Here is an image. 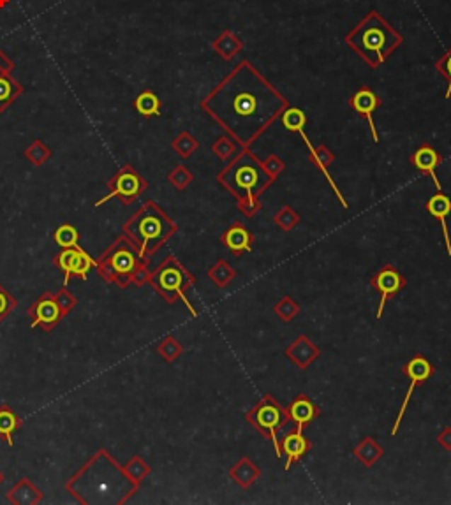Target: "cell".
Returning a JSON list of instances; mask_svg holds the SVG:
<instances>
[{
	"instance_id": "obj_1",
	"label": "cell",
	"mask_w": 451,
	"mask_h": 505,
	"mask_svg": "<svg viewBox=\"0 0 451 505\" xmlns=\"http://www.w3.org/2000/svg\"><path fill=\"white\" fill-rule=\"evenodd\" d=\"M241 148H251L290 108L286 97L249 60H241L201 103Z\"/></svg>"
},
{
	"instance_id": "obj_2",
	"label": "cell",
	"mask_w": 451,
	"mask_h": 505,
	"mask_svg": "<svg viewBox=\"0 0 451 505\" xmlns=\"http://www.w3.org/2000/svg\"><path fill=\"white\" fill-rule=\"evenodd\" d=\"M139 486L106 449L97 451L66 482L67 493L85 505H122L139 492Z\"/></svg>"
},
{
	"instance_id": "obj_3",
	"label": "cell",
	"mask_w": 451,
	"mask_h": 505,
	"mask_svg": "<svg viewBox=\"0 0 451 505\" xmlns=\"http://www.w3.org/2000/svg\"><path fill=\"white\" fill-rule=\"evenodd\" d=\"M217 182L234 197V201H249L259 199L277 180L266 173L258 155L249 148H241L240 153L229 158L224 169H221Z\"/></svg>"
},
{
	"instance_id": "obj_4",
	"label": "cell",
	"mask_w": 451,
	"mask_h": 505,
	"mask_svg": "<svg viewBox=\"0 0 451 505\" xmlns=\"http://www.w3.org/2000/svg\"><path fill=\"white\" fill-rule=\"evenodd\" d=\"M344 41L370 67H379L402 45L404 37L377 11H372L346 35Z\"/></svg>"
},
{
	"instance_id": "obj_5",
	"label": "cell",
	"mask_w": 451,
	"mask_h": 505,
	"mask_svg": "<svg viewBox=\"0 0 451 505\" xmlns=\"http://www.w3.org/2000/svg\"><path fill=\"white\" fill-rule=\"evenodd\" d=\"M178 226L155 201H147L125 222L124 233L138 247L142 257L150 259L176 234Z\"/></svg>"
},
{
	"instance_id": "obj_6",
	"label": "cell",
	"mask_w": 451,
	"mask_h": 505,
	"mask_svg": "<svg viewBox=\"0 0 451 505\" xmlns=\"http://www.w3.org/2000/svg\"><path fill=\"white\" fill-rule=\"evenodd\" d=\"M150 259L142 257L138 247L129 240L125 234H122L103 255L96 261V269L99 272L101 279L106 282L115 284L120 289L129 287L132 284V275L136 269Z\"/></svg>"
},
{
	"instance_id": "obj_7",
	"label": "cell",
	"mask_w": 451,
	"mask_h": 505,
	"mask_svg": "<svg viewBox=\"0 0 451 505\" xmlns=\"http://www.w3.org/2000/svg\"><path fill=\"white\" fill-rule=\"evenodd\" d=\"M149 284L166 303L173 305L180 299L187 306L190 315L198 317L194 305L187 298V291L196 284V277L175 255H168L162 259V262H159L157 268L150 273Z\"/></svg>"
},
{
	"instance_id": "obj_8",
	"label": "cell",
	"mask_w": 451,
	"mask_h": 505,
	"mask_svg": "<svg viewBox=\"0 0 451 505\" xmlns=\"http://www.w3.org/2000/svg\"><path fill=\"white\" fill-rule=\"evenodd\" d=\"M245 421L251 426H254L265 439L272 440L273 447H275V456L282 458V453H280V431L290 423L286 407L280 405L272 395H266L245 414Z\"/></svg>"
},
{
	"instance_id": "obj_9",
	"label": "cell",
	"mask_w": 451,
	"mask_h": 505,
	"mask_svg": "<svg viewBox=\"0 0 451 505\" xmlns=\"http://www.w3.org/2000/svg\"><path fill=\"white\" fill-rule=\"evenodd\" d=\"M147 189H149V182H147L131 164H125L124 168L108 182V190H110V192H108L103 199L97 201L93 207H103L104 203H108V201L113 199V197H118L122 203L129 207V204L135 203Z\"/></svg>"
},
{
	"instance_id": "obj_10",
	"label": "cell",
	"mask_w": 451,
	"mask_h": 505,
	"mask_svg": "<svg viewBox=\"0 0 451 505\" xmlns=\"http://www.w3.org/2000/svg\"><path fill=\"white\" fill-rule=\"evenodd\" d=\"M402 373L406 375L407 378H409L411 384H409V388H407L406 398H404L402 405H400L399 414H396L395 424H393V428H392V436H395L396 433H399V428H400V424H402L404 416H406L407 407H409L411 398H413L414 389H416L418 385L423 384V382H427L428 378H430L432 375H434V364H432L430 361L425 358L423 354H416L414 358H411L406 364H404Z\"/></svg>"
},
{
	"instance_id": "obj_11",
	"label": "cell",
	"mask_w": 451,
	"mask_h": 505,
	"mask_svg": "<svg viewBox=\"0 0 451 505\" xmlns=\"http://www.w3.org/2000/svg\"><path fill=\"white\" fill-rule=\"evenodd\" d=\"M53 265L64 273V286L67 287L71 277H78L81 280L89 279V273L96 268V259L78 245V247L62 248V252L53 259Z\"/></svg>"
},
{
	"instance_id": "obj_12",
	"label": "cell",
	"mask_w": 451,
	"mask_h": 505,
	"mask_svg": "<svg viewBox=\"0 0 451 505\" xmlns=\"http://www.w3.org/2000/svg\"><path fill=\"white\" fill-rule=\"evenodd\" d=\"M370 286L381 294V301H379L376 312V319H381L382 313H384L386 303L395 298L402 289H406L407 279L393 265H384L376 275L370 279Z\"/></svg>"
},
{
	"instance_id": "obj_13",
	"label": "cell",
	"mask_w": 451,
	"mask_h": 505,
	"mask_svg": "<svg viewBox=\"0 0 451 505\" xmlns=\"http://www.w3.org/2000/svg\"><path fill=\"white\" fill-rule=\"evenodd\" d=\"M28 317H30V327H41L45 333H50L57 327V324L64 319V313L60 310L59 303H57L55 294L50 291L42 292V296H39L38 301L30 306L28 310Z\"/></svg>"
},
{
	"instance_id": "obj_14",
	"label": "cell",
	"mask_w": 451,
	"mask_h": 505,
	"mask_svg": "<svg viewBox=\"0 0 451 505\" xmlns=\"http://www.w3.org/2000/svg\"><path fill=\"white\" fill-rule=\"evenodd\" d=\"M349 106L353 108L355 113H358L360 117L365 118L367 124H369L370 127V132H372V141L377 144L379 134H377L376 122H374V113H376L379 106H381V99H379L377 93L374 92V90L363 86V88H360L358 92L349 99Z\"/></svg>"
},
{
	"instance_id": "obj_15",
	"label": "cell",
	"mask_w": 451,
	"mask_h": 505,
	"mask_svg": "<svg viewBox=\"0 0 451 505\" xmlns=\"http://www.w3.org/2000/svg\"><path fill=\"white\" fill-rule=\"evenodd\" d=\"M441 162H443V157L439 155V151L428 143L421 144V146L411 155V164H413V168L416 169V171H420L421 175L430 176L432 182H434L435 187H438V190L443 189L438 176V168L441 166Z\"/></svg>"
},
{
	"instance_id": "obj_16",
	"label": "cell",
	"mask_w": 451,
	"mask_h": 505,
	"mask_svg": "<svg viewBox=\"0 0 451 505\" xmlns=\"http://www.w3.org/2000/svg\"><path fill=\"white\" fill-rule=\"evenodd\" d=\"M287 416L291 423L297 424L298 430L303 431L321 416V409L310 396L298 395L287 407Z\"/></svg>"
},
{
	"instance_id": "obj_17",
	"label": "cell",
	"mask_w": 451,
	"mask_h": 505,
	"mask_svg": "<svg viewBox=\"0 0 451 505\" xmlns=\"http://www.w3.org/2000/svg\"><path fill=\"white\" fill-rule=\"evenodd\" d=\"M312 449V442L303 435L302 430H295L280 436V453L286 456V465L284 468L290 470L297 461H300L309 451Z\"/></svg>"
},
{
	"instance_id": "obj_18",
	"label": "cell",
	"mask_w": 451,
	"mask_h": 505,
	"mask_svg": "<svg viewBox=\"0 0 451 505\" xmlns=\"http://www.w3.org/2000/svg\"><path fill=\"white\" fill-rule=\"evenodd\" d=\"M284 354H286V358L290 359L295 366H298L300 370H307L314 361L319 358L321 349L317 347L309 337L302 335V337H298L293 344L287 345Z\"/></svg>"
},
{
	"instance_id": "obj_19",
	"label": "cell",
	"mask_w": 451,
	"mask_h": 505,
	"mask_svg": "<svg viewBox=\"0 0 451 505\" xmlns=\"http://www.w3.org/2000/svg\"><path fill=\"white\" fill-rule=\"evenodd\" d=\"M221 241L227 250L233 252L234 255L249 254V252H252V247H254V236H252L251 231L240 222H234L233 226L227 227L224 233H222Z\"/></svg>"
},
{
	"instance_id": "obj_20",
	"label": "cell",
	"mask_w": 451,
	"mask_h": 505,
	"mask_svg": "<svg viewBox=\"0 0 451 505\" xmlns=\"http://www.w3.org/2000/svg\"><path fill=\"white\" fill-rule=\"evenodd\" d=\"M427 211L441 224L443 229V236H445V245H446V252L451 257V238H450V231H448V216L451 215V199L446 194H443L439 190L435 196H432L430 199L427 201Z\"/></svg>"
},
{
	"instance_id": "obj_21",
	"label": "cell",
	"mask_w": 451,
	"mask_h": 505,
	"mask_svg": "<svg viewBox=\"0 0 451 505\" xmlns=\"http://www.w3.org/2000/svg\"><path fill=\"white\" fill-rule=\"evenodd\" d=\"M7 502L13 505H38L42 502L45 495L41 489L27 477H21L6 495Z\"/></svg>"
},
{
	"instance_id": "obj_22",
	"label": "cell",
	"mask_w": 451,
	"mask_h": 505,
	"mask_svg": "<svg viewBox=\"0 0 451 505\" xmlns=\"http://www.w3.org/2000/svg\"><path fill=\"white\" fill-rule=\"evenodd\" d=\"M229 477L236 482L240 488L249 489L254 486V482L261 477V468L251 460V458L244 456L229 468Z\"/></svg>"
},
{
	"instance_id": "obj_23",
	"label": "cell",
	"mask_w": 451,
	"mask_h": 505,
	"mask_svg": "<svg viewBox=\"0 0 451 505\" xmlns=\"http://www.w3.org/2000/svg\"><path fill=\"white\" fill-rule=\"evenodd\" d=\"M353 454H355V458L363 467L370 468L374 467V465H377V461L384 456V449L379 446L376 439H372V436H363L358 446L355 447Z\"/></svg>"
},
{
	"instance_id": "obj_24",
	"label": "cell",
	"mask_w": 451,
	"mask_h": 505,
	"mask_svg": "<svg viewBox=\"0 0 451 505\" xmlns=\"http://www.w3.org/2000/svg\"><path fill=\"white\" fill-rule=\"evenodd\" d=\"M23 419L9 405H0V439L9 447L14 446V433L21 428Z\"/></svg>"
},
{
	"instance_id": "obj_25",
	"label": "cell",
	"mask_w": 451,
	"mask_h": 505,
	"mask_svg": "<svg viewBox=\"0 0 451 505\" xmlns=\"http://www.w3.org/2000/svg\"><path fill=\"white\" fill-rule=\"evenodd\" d=\"M21 93H23V86L16 79L11 78V74H0V113H4Z\"/></svg>"
},
{
	"instance_id": "obj_26",
	"label": "cell",
	"mask_w": 451,
	"mask_h": 505,
	"mask_svg": "<svg viewBox=\"0 0 451 505\" xmlns=\"http://www.w3.org/2000/svg\"><path fill=\"white\" fill-rule=\"evenodd\" d=\"M132 106H135V110L138 111L142 117H159L162 104L157 93L152 92V90H145V92H142L136 97Z\"/></svg>"
},
{
	"instance_id": "obj_27",
	"label": "cell",
	"mask_w": 451,
	"mask_h": 505,
	"mask_svg": "<svg viewBox=\"0 0 451 505\" xmlns=\"http://www.w3.org/2000/svg\"><path fill=\"white\" fill-rule=\"evenodd\" d=\"M236 277V272H234L233 266L229 262L224 261V259H219L210 269H208V279L214 282V286L217 289H226Z\"/></svg>"
},
{
	"instance_id": "obj_28",
	"label": "cell",
	"mask_w": 451,
	"mask_h": 505,
	"mask_svg": "<svg viewBox=\"0 0 451 505\" xmlns=\"http://www.w3.org/2000/svg\"><path fill=\"white\" fill-rule=\"evenodd\" d=\"M155 351H157V354L161 356L166 363L171 364L183 354V345L180 344V342L176 340L173 335H169V337L162 338V340L159 342L157 347H155Z\"/></svg>"
},
{
	"instance_id": "obj_29",
	"label": "cell",
	"mask_w": 451,
	"mask_h": 505,
	"mask_svg": "<svg viewBox=\"0 0 451 505\" xmlns=\"http://www.w3.org/2000/svg\"><path fill=\"white\" fill-rule=\"evenodd\" d=\"M53 241H55L57 247L60 248L78 247L79 231L76 229L73 224H62V226L57 227L55 233H53Z\"/></svg>"
},
{
	"instance_id": "obj_30",
	"label": "cell",
	"mask_w": 451,
	"mask_h": 505,
	"mask_svg": "<svg viewBox=\"0 0 451 505\" xmlns=\"http://www.w3.org/2000/svg\"><path fill=\"white\" fill-rule=\"evenodd\" d=\"M124 470L127 472L129 477H131L132 481L138 482V484H142V482L150 475L152 468H150V465L147 463L142 456H139V454H135V456H131V460L124 465Z\"/></svg>"
},
{
	"instance_id": "obj_31",
	"label": "cell",
	"mask_w": 451,
	"mask_h": 505,
	"mask_svg": "<svg viewBox=\"0 0 451 505\" xmlns=\"http://www.w3.org/2000/svg\"><path fill=\"white\" fill-rule=\"evenodd\" d=\"M300 310V305H298L291 296H282V298L275 303V306H273V312H275V315L279 317L282 323H291V320L297 319Z\"/></svg>"
},
{
	"instance_id": "obj_32",
	"label": "cell",
	"mask_w": 451,
	"mask_h": 505,
	"mask_svg": "<svg viewBox=\"0 0 451 505\" xmlns=\"http://www.w3.org/2000/svg\"><path fill=\"white\" fill-rule=\"evenodd\" d=\"M171 148L182 158H189L190 155H193L194 151H196L198 148H200V141H198V139L194 138V136L190 134V132L183 131V132H180V134L176 136L175 139H173Z\"/></svg>"
},
{
	"instance_id": "obj_33",
	"label": "cell",
	"mask_w": 451,
	"mask_h": 505,
	"mask_svg": "<svg viewBox=\"0 0 451 505\" xmlns=\"http://www.w3.org/2000/svg\"><path fill=\"white\" fill-rule=\"evenodd\" d=\"M25 157H27L28 162L35 166V168H41L45 162H48L52 158V150L46 146L41 139H35L32 141V144H28L27 150H25Z\"/></svg>"
},
{
	"instance_id": "obj_34",
	"label": "cell",
	"mask_w": 451,
	"mask_h": 505,
	"mask_svg": "<svg viewBox=\"0 0 451 505\" xmlns=\"http://www.w3.org/2000/svg\"><path fill=\"white\" fill-rule=\"evenodd\" d=\"M241 48V42L234 37L231 32H224L217 41L214 42V50L222 57L224 60H229L231 57L236 55L238 50Z\"/></svg>"
},
{
	"instance_id": "obj_35",
	"label": "cell",
	"mask_w": 451,
	"mask_h": 505,
	"mask_svg": "<svg viewBox=\"0 0 451 505\" xmlns=\"http://www.w3.org/2000/svg\"><path fill=\"white\" fill-rule=\"evenodd\" d=\"M273 222H275L284 233H290V231H293L295 227L300 224V215H298V211L295 210L293 207H287L286 204V207H282L277 211L275 216H273Z\"/></svg>"
},
{
	"instance_id": "obj_36",
	"label": "cell",
	"mask_w": 451,
	"mask_h": 505,
	"mask_svg": "<svg viewBox=\"0 0 451 505\" xmlns=\"http://www.w3.org/2000/svg\"><path fill=\"white\" fill-rule=\"evenodd\" d=\"M193 180H194V175L190 173V169L183 164L176 166V168L168 175V182L171 183L176 190H185L187 187L193 183Z\"/></svg>"
},
{
	"instance_id": "obj_37",
	"label": "cell",
	"mask_w": 451,
	"mask_h": 505,
	"mask_svg": "<svg viewBox=\"0 0 451 505\" xmlns=\"http://www.w3.org/2000/svg\"><path fill=\"white\" fill-rule=\"evenodd\" d=\"M212 151H214L215 157L221 158V161H229V158H233L234 153H236V144L233 143V139H231L229 136H222V138H219L217 141L212 144Z\"/></svg>"
},
{
	"instance_id": "obj_38",
	"label": "cell",
	"mask_w": 451,
	"mask_h": 505,
	"mask_svg": "<svg viewBox=\"0 0 451 505\" xmlns=\"http://www.w3.org/2000/svg\"><path fill=\"white\" fill-rule=\"evenodd\" d=\"M55 299H57V303H59L60 310H62L64 317H66L69 312H73V310L76 308V305H78V298H76L73 292H71L66 286L57 292Z\"/></svg>"
},
{
	"instance_id": "obj_39",
	"label": "cell",
	"mask_w": 451,
	"mask_h": 505,
	"mask_svg": "<svg viewBox=\"0 0 451 505\" xmlns=\"http://www.w3.org/2000/svg\"><path fill=\"white\" fill-rule=\"evenodd\" d=\"M16 306H18L16 298H14V296L11 294L2 284H0V323H4V319H6V317L9 315Z\"/></svg>"
},
{
	"instance_id": "obj_40",
	"label": "cell",
	"mask_w": 451,
	"mask_h": 505,
	"mask_svg": "<svg viewBox=\"0 0 451 505\" xmlns=\"http://www.w3.org/2000/svg\"><path fill=\"white\" fill-rule=\"evenodd\" d=\"M435 69H438L439 74H441L443 78L448 81V88H446L445 99H450L451 97V48L441 57V59L438 60V62H435Z\"/></svg>"
},
{
	"instance_id": "obj_41",
	"label": "cell",
	"mask_w": 451,
	"mask_h": 505,
	"mask_svg": "<svg viewBox=\"0 0 451 505\" xmlns=\"http://www.w3.org/2000/svg\"><path fill=\"white\" fill-rule=\"evenodd\" d=\"M263 168L266 169V173H268L270 176H273V178H279V175L280 173L286 169V164H284V161L282 158L279 157V155H268L266 158H263Z\"/></svg>"
},
{
	"instance_id": "obj_42",
	"label": "cell",
	"mask_w": 451,
	"mask_h": 505,
	"mask_svg": "<svg viewBox=\"0 0 451 505\" xmlns=\"http://www.w3.org/2000/svg\"><path fill=\"white\" fill-rule=\"evenodd\" d=\"M238 210L241 211V215L247 216V219H252V216L258 215V211H261L263 203L259 199H249V201H236Z\"/></svg>"
},
{
	"instance_id": "obj_43",
	"label": "cell",
	"mask_w": 451,
	"mask_h": 505,
	"mask_svg": "<svg viewBox=\"0 0 451 505\" xmlns=\"http://www.w3.org/2000/svg\"><path fill=\"white\" fill-rule=\"evenodd\" d=\"M438 443L443 447V449L451 453V426H446L445 430L439 433Z\"/></svg>"
},
{
	"instance_id": "obj_44",
	"label": "cell",
	"mask_w": 451,
	"mask_h": 505,
	"mask_svg": "<svg viewBox=\"0 0 451 505\" xmlns=\"http://www.w3.org/2000/svg\"><path fill=\"white\" fill-rule=\"evenodd\" d=\"M14 69V64L11 62L6 57V53L0 50V74H11V71Z\"/></svg>"
},
{
	"instance_id": "obj_45",
	"label": "cell",
	"mask_w": 451,
	"mask_h": 505,
	"mask_svg": "<svg viewBox=\"0 0 451 505\" xmlns=\"http://www.w3.org/2000/svg\"><path fill=\"white\" fill-rule=\"evenodd\" d=\"M9 4V0H0V7H6Z\"/></svg>"
},
{
	"instance_id": "obj_46",
	"label": "cell",
	"mask_w": 451,
	"mask_h": 505,
	"mask_svg": "<svg viewBox=\"0 0 451 505\" xmlns=\"http://www.w3.org/2000/svg\"><path fill=\"white\" fill-rule=\"evenodd\" d=\"M4 481H6V475H4V472H0V484H2Z\"/></svg>"
}]
</instances>
